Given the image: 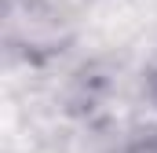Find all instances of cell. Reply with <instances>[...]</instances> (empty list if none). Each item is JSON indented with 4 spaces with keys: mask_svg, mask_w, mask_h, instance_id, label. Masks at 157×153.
Instances as JSON below:
<instances>
[{
    "mask_svg": "<svg viewBox=\"0 0 157 153\" xmlns=\"http://www.w3.org/2000/svg\"><path fill=\"white\" fill-rule=\"evenodd\" d=\"M132 153H157V142H146V146H139V150H132Z\"/></svg>",
    "mask_w": 157,
    "mask_h": 153,
    "instance_id": "1",
    "label": "cell"
}]
</instances>
